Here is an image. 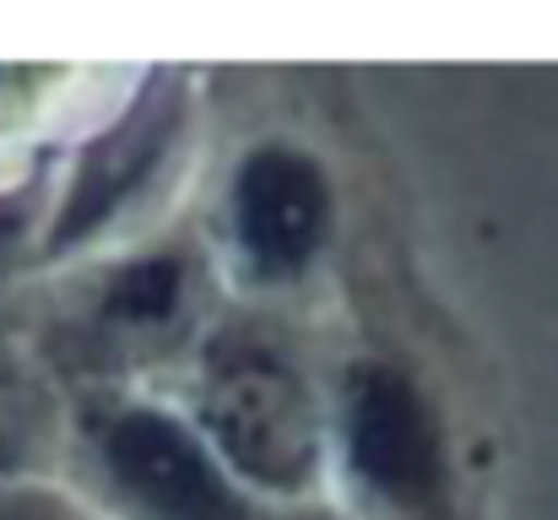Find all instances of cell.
<instances>
[{
    "instance_id": "1",
    "label": "cell",
    "mask_w": 558,
    "mask_h": 520,
    "mask_svg": "<svg viewBox=\"0 0 558 520\" xmlns=\"http://www.w3.org/2000/svg\"><path fill=\"white\" fill-rule=\"evenodd\" d=\"M201 428L211 434L217 456L255 488L288 494L315 477L320 461L315 401L271 347L233 337L206 358Z\"/></svg>"
},
{
    "instance_id": "2",
    "label": "cell",
    "mask_w": 558,
    "mask_h": 520,
    "mask_svg": "<svg viewBox=\"0 0 558 520\" xmlns=\"http://www.w3.org/2000/svg\"><path fill=\"white\" fill-rule=\"evenodd\" d=\"M98 456L120 505L136 520H260L255 505L228 483L206 439L169 412H114L98 434Z\"/></svg>"
},
{
    "instance_id": "3",
    "label": "cell",
    "mask_w": 558,
    "mask_h": 520,
    "mask_svg": "<svg viewBox=\"0 0 558 520\" xmlns=\"http://www.w3.org/2000/svg\"><path fill=\"white\" fill-rule=\"evenodd\" d=\"M342 450L353 483L379 510L423 516L445 499V450L428 401L396 368H364L348 390Z\"/></svg>"
},
{
    "instance_id": "4",
    "label": "cell",
    "mask_w": 558,
    "mask_h": 520,
    "mask_svg": "<svg viewBox=\"0 0 558 520\" xmlns=\"http://www.w3.org/2000/svg\"><path fill=\"white\" fill-rule=\"evenodd\" d=\"M233 244L260 282H293L326 244L331 190L326 173L293 147H260L233 179Z\"/></svg>"
},
{
    "instance_id": "5",
    "label": "cell",
    "mask_w": 558,
    "mask_h": 520,
    "mask_svg": "<svg viewBox=\"0 0 558 520\" xmlns=\"http://www.w3.org/2000/svg\"><path fill=\"white\" fill-rule=\"evenodd\" d=\"M109 326L125 331V337H163L185 321V266L169 261V255H153V261H136L125 266V277L114 282L109 304H104Z\"/></svg>"
},
{
    "instance_id": "6",
    "label": "cell",
    "mask_w": 558,
    "mask_h": 520,
    "mask_svg": "<svg viewBox=\"0 0 558 520\" xmlns=\"http://www.w3.org/2000/svg\"><path fill=\"white\" fill-rule=\"evenodd\" d=\"M0 520H65V516H54V510H33V505H5V499H0Z\"/></svg>"
},
{
    "instance_id": "7",
    "label": "cell",
    "mask_w": 558,
    "mask_h": 520,
    "mask_svg": "<svg viewBox=\"0 0 558 520\" xmlns=\"http://www.w3.org/2000/svg\"><path fill=\"white\" fill-rule=\"evenodd\" d=\"M0 461H11V428H5V412H0Z\"/></svg>"
}]
</instances>
